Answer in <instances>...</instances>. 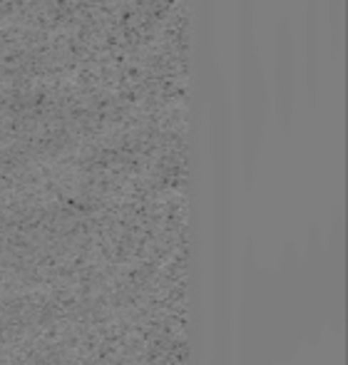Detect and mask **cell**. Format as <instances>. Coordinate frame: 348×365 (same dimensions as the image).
<instances>
[{
    "label": "cell",
    "mask_w": 348,
    "mask_h": 365,
    "mask_svg": "<svg viewBox=\"0 0 348 365\" xmlns=\"http://www.w3.org/2000/svg\"><path fill=\"white\" fill-rule=\"evenodd\" d=\"M274 87H276V112L281 122L289 125L296 105V45L289 23L281 20L276 30V55H274Z\"/></svg>",
    "instance_id": "6da1fadb"
},
{
    "label": "cell",
    "mask_w": 348,
    "mask_h": 365,
    "mask_svg": "<svg viewBox=\"0 0 348 365\" xmlns=\"http://www.w3.org/2000/svg\"><path fill=\"white\" fill-rule=\"evenodd\" d=\"M326 20H329L331 30V45L339 50L341 45V20H344V0H326Z\"/></svg>",
    "instance_id": "3957f363"
},
{
    "label": "cell",
    "mask_w": 348,
    "mask_h": 365,
    "mask_svg": "<svg viewBox=\"0 0 348 365\" xmlns=\"http://www.w3.org/2000/svg\"><path fill=\"white\" fill-rule=\"evenodd\" d=\"M306 35H309V55H306V65H309V85H316V73H319V3L309 0L306 3Z\"/></svg>",
    "instance_id": "7a4b0ae2"
}]
</instances>
